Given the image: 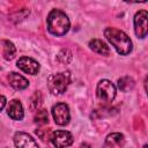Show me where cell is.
<instances>
[{
  "label": "cell",
  "mask_w": 148,
  "mask_h": 148,
  "mask_svg": "<svg viewBox=\"0 0 148 148\" xmlns=\"http://www.w3.org/2000/svg\"><path fill=\"white\" fill-rule=\"evenodd\" d=\"M147 17L148 14L143 9L139 10L134 16V30H135V35L139 38H145L147 36V31H148Z\"/></svg>",
  "instance_id": "8992f818"
},
{
  "label": "cell",
  "mask_w": 148,
  "mask_h": 148,
  "mask_svg": "<svg viewBox=\"0 0 148 148\" xmlns=\"http://www.w3.org/2000/svg\"><path fill=\"white\" fill-rule=\"evenodd\" d=\"M46 22L49 32L54 36H65L71 28L68 16L60 9H52L47 15Z\"/></svg>",
  "instance_id": "7a4b0ae2"
},
{
  "label": "cell",
  "mask_w": 148,
  "mask_h": 148,
  "mask_svg": "<svg viewBox=\"0 0 148 148\" xmlns=\"http://www.w3.org/2000/svg\"><path fill=\"white\" fill-rule=\"evenodd\" d=\"M116 92H117L116 86L110 80L104 79L97 83L96 95L102 103H111L116 97Z\"/></svg>",
  "instance_id": "277c9868"
},
{
  "label": "cell",
  "mask_w": 148,
  "mask_h": 148,
  "mask_svg": "<svg viewBox=\"0 0 148 148\" xmlns=\"http://www.w3.org/2000/svg\"><path fill=\"white\" fill-rule=\"evenodd\" d=\"M52 117L57 125L65 126L71 120L69 108L66 103H57L52 106Z\"/></svg>",
  "instance_id": "5b68a950"
},
{
  "label": "cell",
  "mask_w": 148,
  "mask_h": 148,
  "mask_svg": "<svg viewBox=\"0 0 148 148\" xmlns=\"http://www.w3.org/2000/svg\"><path fill=\"white\" fill-rule=\"evenodd\" d=\"M1 49H2V56L6 60H12L16 54V47L10 40L7 39L1 40Z\"/></svg>",
  "instance_id": "5bb4252c"
},
{
  "label": "cell",
  "mask_w": 148,
  "mask_h": 148,
  "mask_svg": "<svg viewBox=\"0 0 148 148\" xmlns=\"http://www.w3.org/2000/svg\"><path fill=\"white\" fill-rule=\"evenodd\" d=\"M6 103H7L6 97H5V96H2V95H0V111L6 106Z\"/></svg>",
  "instance_id": "d6986e66"
},
{
  "label": "cell",
  "mask_w": 148,
  "mask_h": 148,
  "mask_svg": "<svg viewBox=\"0 0 148 148\" xmlns=\"http://www.w3.org/2000/svg\"><path fill=\"white\" fill-rule=\"evenodd\" d=\"M50 140L56 147H68L73 143V135L68 131L59 130L51 133Z\"/></svg>",
  "instance_id": "52a82bcc"
},
{
  "label": "cell",
  "mask_w": 148,
  "mask_h": 148,
  "mask_svg": "<svg viewBox=\"0 0 148 148\" xmlns=\"http://www.w3.org/2000/svg\"><path fill=\"white\" fill-rule=\"evenodd\" d=\"M16 66L22 72H24L27 74H31V75H36L39 72V68H40L39 64L35 59H32L30 57H21L17 60Z\"/></svg>",
  "instance_id": "ba28073f"
},
{
  "label": "cell",
  "mask_w": 148,
  "mask_h": 148,
  "mask_svg": "<svg viewBox=\"0 0 148 148\" xmlns=\"http://www.w3.org/2000/svg\"><path fill=\"white\" fill-rule=\"evenodd\" d=\"M124 1H126V2H135V3H138V2H146L147 0H124Z\"/></svg>",
  "instance_id": "ffe728a7"
},
{
  "label": "cell",
  "mask_w": 148,
  "mask_h": 148,
  "mask_svg": "<svg viewBox=\"0 0 148 148\" xmlns=\"http://www.w3.org/2000/svg\"><path fill=\"white\" fill-rule=\"evenodd\" d=\"M8 82L9 84L15 89V90H23L25 88H28L29 86V81L21 74L12 72L8 75Z\"/></svg>",
  "instance_id": "8fae6325"
},
{
  "label": "cell",
  "mask_w": 148,
  "mask_h": 148,
  "mask_svg": "<svg viewBox=\"0 0 148 148\" xmlns=\"http://www.w3.org/2000/svg\"><path fill=\"white\" fill-rule=\"evenodd\" d=\"M14 145L16 147L29 148V147H38V143L27 133L24 132H16L14 135Z\"/></svg>",
  "instance_id": "9c48e42d"
},
{
  "label": "cell",
  "mask_w": 148,
  "mask_h": 148,
  "mask_svg": "<svg viewBox=\"0 0 148 148\" xmlns=\"http://www.w3.org/2000/svg\"><path fill=\"white\" fill-rule=\"evenodd\" d=\"M34 120L38 125H45V124H47L49 116H47L46 110H44V109H37L36 110V113H35V117H34Z\"/></svg>",
  "instance_id": "2e32d148"
},
{
  "label": "cell",
  "mask_w": 148,
  "mask_h": 148,
  "mask_svg": "<svg viewBox=\"0 0 148 148\" xmlns=\"http://www.w3.org/2000/svg\"><path fill=\"white\" fill-rule=\"evenodd\" d=\"M7 113L14 120H22L23 117H24V111H23L22 103L18 99L10 101L8 106H7Z\"/></svg>",
  "instance_id": "30bf717a"
},
{
  "label": "cell",
  "mask_w": 148,
  "mask_h": 148,
  "mask_svg": "<svg viewBox=\"0 0 148 148\" xmlns=\"http://www.w3.org/2000/svg\"><path fill=\"white\" fill-rule=\"evenodd\" d=\"M89 47L96 52V53H99L102 56H109L110 54V49L109 46L101 39H91L89 42Z\"/></svg>",
  "instance_id": "4fadbf2b"
},
{
  "label": "cell",
  "mask_w": 148,
  "mask_h": 148,
  "mask_svg": "<svg viewBox=\"0 0 148 148\" xmlns=\"http://www.w3.org/2000/svg\"><path fill=\"white\" fill-rule=\"evenodd\" d=\"M71 82V74L68 71L52 74L47 79V88L53 95H60L66 91Z\"/></svg>",
  "instance_id": "3957f363"
},
{
  "label": "cell",
  "mask_w": 148,
  "mask_h": 148,
  "mask_svg": "<svg viewBox=\"0 0 148 148\" xmlns=\"http://www.w3.org/2000/svg\"><path fill=\"white\" fill-rule=\"evenodd\" d=\"M125 145V138L121 133H111L106 136L104 147L109 148H116V147H123Z\"/></svg>",
  "instance_id": "7c38bea8"
},
{
  "label": "cell",
  "mask_w": 148,
  "mask_h": 148,
  "mask_svg": "<svg viewBox=\"0 0 148 148\" xmlns=\"http://www.w3.org/2000/svg\"><path fill=\"white\" fill-rule=\"evenodd\" d=\"M42 102H43V97H42L40 91H36V92L34 94V96L31 97V102H30V108H31V110H37V109H39Z\"/></svg>",
  "instance_id": "e0dca14e"
},
{
  "label": "cell",
  "mask_w": 148,
  "mask_h": 148,
  "mask_svg": "<svg viewBox=\"0 0 148 148\" xmlns=\"http://www.w3.org/2000/svg\"><path fill=\"white\" fill-rule=\"evenodd\" d=\"M51 133H52L51 128H39V130L36 131V134L43 141H49L50 138H51Z\"/></svg>",
  "instance_id": "ac0fdd59"
},
{
  "label": "cell",
  "mask_w": 148,
  "mask_h": 148,
  "mask_svg": "<svg viewBox=\"0 0 148 148\" xmlns=\"http://www.w3.org/2000/svg\"><path fill=\"white\" fill-rule=\"evenodd\" d=\"M134 80L130 76H124L120 77L118 80V88L123 91V92H128L134 88Z\"/></svg>",
  "instance_id": "9a60e30c"
},
{
  "label": "cell",
  "mask_w": 148,
  "mask_h": 148,
  "mask_svg": "<svg viewBox=\"0 0 148 148\" xmlns=\"http://www.w3.org/2000/svg\"><path fill=\"white\" fill-rule=\"evenodd\" d=\"M104 36L120 56H127L132 52L133 50L132 40L123 30L109 27V28H105Z\"/></svg>",
  "instance_id": "6da1fadb"
}]
</instances>
